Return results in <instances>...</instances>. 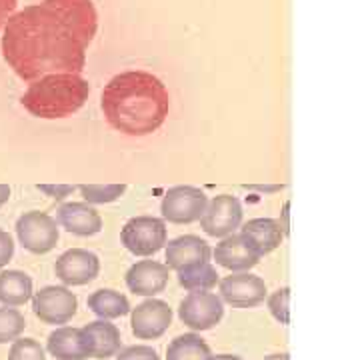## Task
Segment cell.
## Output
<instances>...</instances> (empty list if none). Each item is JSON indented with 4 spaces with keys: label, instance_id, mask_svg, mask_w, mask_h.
<instances>
[{
    "label": "cell",
    "instance_id": "cell-1",
    "mask_svg": "<svg viewBox=\"0 0 360 360\" xmlns=\"http://www.w3.org/2000/svg\"><path fill=\"white\" fill-rule=\"evenodd\" d=\"M96 28L92 0H42L8 18L2 56L28 82L58 72L80 75Z\"/></svg>",
    "mask_w": 360,
    "mask_h": 360
},
{
    "label": "cell",
    "instance_id": "cell-2",
    "mask_svg": "<svg viewBox=\"0 0 360 360\" xmlns=\"http://www.w3.org/2000/svg\"><path fill=\"white\" fill-rule=\"evenodd\" d=\"M106 122L127 136H148L165 124L170 96L162 80L146 70L116 75L103 90Z\"/></svg>",
    "mask_w": 360,
    "mask_h": 360
},
{
    "label": "cell",
    "instance_id": "cell-3",
    "mask_svg": "<svg viewBox=\"0 0 360 360\" xmlns=\"http://www.w3.org/2000/svg\"><path fill=\"white\" fill-rule=\"evenodd\" d=\"M90 94L89 80L80 75L58 72L34 80L20 98V104L37 118H66L78 112Z\"/></svg>",
    "mask_w": 360,
    "mask_h": 360
},
{
    "label": "cell",
    "instance_id": "cell-4",
    "mask_svg": "<svg viewBox=\"0 0 360 360\" xmlns=\"http://www.w3.org/2000/svg\"><path fill=\"white\" fill-rule=\"evenodd\" d=\"M124 248L136 257H153L167 245V224L155 217H134L120 232Z\"/></svg>",
    "mask_w": 360,
    "mask_h": 360
},
{
    "label": "cell",
    "instance_id": "cell-5",
    "mask_svg": "<svg viewBox=\"0 0 360 360\" xmlns=\"http://www.w3.org/2000/svg\"><path fill=\"white\" fill-rule=\"evenodd\" d=\"M16 234L20 245L32 255H46L56 246L60 232L58 224L46 212L30 210L16 220Z\"/></svg>",
    "mask_w": 360,
    "mask_h": 360
},
{
    "label": "cell",
    "instance_id": "cell-6",
    "mask_svg": "<svg viewBox=\"0 0 360 360\" xmlns=\"http://www.w3.org/2000/svg\"><path fill=\"white\" fill-rule=\"evenodd\" d=\"M208 198L200 188L194 186H174L170 188L160 205L162 219L172 224H191L200 220Z\"/></svg>",
    "mask_w": 360,
    "mask_h": 360
},
{
    "label": "cell",
    "instance_id": "cell-7",
    "mask_svg": "<svg viewBox=\"0 0 360 360\" xmlns=\"http://www.w3.org/2000/svg\"><path fill=\"white\" fill-rule=\"evenodd\" d=\"M78 300L65 286H44L32 296V310L44 324H66L77 314Z\"/></svg>",
    "mask_w": 360,
    "mask_h": 360
},
{
    "label": "cell",
    "instance_id": "cell-8",
    "mask_svg": "<svg viewBox=\"0 0 360 360\" xmlns=\"http://www.w3.org/2000/svg\"><path fill=\"white\" fill-rule=\"evenodd\" d=\"M180 321L193 330H210L217 326L224 316V307L220 296L212 295L208 290H198L184 296L179 309Z\"/></svg>",
    "mask_w": 360,
    "mask_h": 360
},
{
    "label": "cell",
    "instance_id": "cell-9",
    "mask_svg": "<svg viewBox=\"0 0 360 360\" xmlns=\"http://www.w3.org/2000/svg\"><path fill=\"white\" fill-rule=\"evenodd\" d=\"M243 222V206L236 196L219 194L214 196L200 217V226L208 236L224 238L236 231Z\"/></svg>",
    "mask_w": 360,
    "mask_h": 360
},
{
    "label": "cell",
    "instance_id": "cell-10",
    "mask_svg": "<svg viewBox=\"0 0 360 360\" xmlns=\"http://www.w3.org/2000/svg\"><path fill=\"white\" fill-rule=\"evenodd\" d=\"M220 300L229 302L234 309H252L264 302L266 284L264 281L250 272H234L219 281Z\"/></svg>",
    "mask_w": 360,
    "mask_h": 360
},
{
    "label": "cell",
    "instance_id": "cell-11",
    "mask_svg": "<svg viewBox=\"0 0 360 360\" xmlns=\"http://www.w3.org/2000/svg\"><path fill=\"white\" fill-rule=\"evenodd\" d=\"M172 324V309L168 302L158 298H148L141 302L130 314L132 335L141 340H155L160 338Z\"/></svg>",
    "mask_w": 360,
    "mask_h": 360
},
{
    "label": "cell",
    "instance_id": "cell-12",
    "mask_svg": "<svg viewBox=\"0 0 360 360\" xmlns=\"http://www.w3.org/2000/svg\"><path fill=\"white\" fill-rule=\"evenodd\" d=\"M54 272H56L58 281H63L68 286H84L98 276L101 260L90 250L72 248L58 257L56 264H54Z\"/></svg>",
    "mask_w": 360,
    "mask_h": 360
},
{
    "label": "cell",
    "instance_id": "cell-13",
    "mask_svg": "<svg viewBox=\"0 0 360 360\" xmlns=\"http://www.w3.org/2000/svg\"><path fill=\"white\" fill-rule=\"evenodd\" d=\"M210 246L200 236L184 234L167 245V269L168 270H188L210 260Z\"/></svg>",
    "mask_w": 360,
    "mask_h": 360
},
{
    "label": "cell",
    "instance_id": "cell-14",
    "mask_svg": "<svg viewBox=\"0 0 360 360\" xmlns=\"http://www.w3.org/2000/svg\"><path fill=\"white\" fill-rule=\"evenodd\" d=\"M168 284L167 264L156 260H141L127 272V286L139 296H155L162 292Z\"/></svg>",
    "mask_w": 360,
    "mask_h": 360
},
{
    "label": "cell",
    "instance_id": "cell-15",
    "mask_svg": "<svg viewBox=\"0 0 360 360\" xmlns=\"http://www.w3.org/2000/svg\"><path fill=\"white\" fill-rule=\"evenodd\" d=\"M260 255L246 243L240 234H229L214 248V260L222 269L232 272H245L255 269L260 260Z\"/></svg>",
    "mask_w": 360,
    "mask_h": 360
},
{
    "label": "cell",
    "instance_id": "cell-16",
    "mask_svg": "<svg viewBox=\"0 0 360 360\" xmlns=\"http://www.w3.org/2000/svg\"><path fill=\"white\" fill-rule=\"evenodd\" d=\"M58 222L77 236H94L103 231V219L86 202H66L58 208Z\"/></svg>",
    "mask_w": 360,
    "mask_h": 360
},
{
    "label": "cell",
    "instance_id": "cell-17",
    "mask_svg": "<svg viewBox=\"0 0 360 360\" xmlns=\"http://www.w3.org/2000/svg\"><path fill=\"white\" fill-rule=\"evenodd\" d=\"M46 348L54 359L58 360H84L90 359L89 340L82 333V328H72V326H60L56 328L49 340Z\"/></svg>",
    "mask_w": 360,
    "mask_h": 360
},
{
    "label": "cell",
    "instance_id": "cell-18",
    "mask_svg": "<svg viewBox=\"0 0 360 360\" xmlns=\"http://www.w3.org/2000/svg\"><path fill=\"white\" fill-rule=\"evenodd\" d=\"M240 236L257 250L260 257L276 250L284 238L281 222L274 219H252L240 229Z\"/></svg>",
    "mask_w": 360,
    "mask_h": 360
},
{
    "label": "cell",
    "instance_id": "cell-19",
    "mask_svg": "<svg viewBox=\"0 0 360 360\" xmlns=\"http://www.w3.org/2000/svg\"><path fill=\"white\" fill-rule=\"evenodd\" d=\"M82 333L89 340L92 359H110L120 350V330L108 321H96L86 324Z\"/></svg>",
    "mask_w": 360,
    "mask_h": 360
},
{
    "label": "cell",
    "instance_id": "cell-20",
    "mask_svg": "<svg viewBox=\"0 0 360 360\" xmlns=\"http://www.w3.org/2000/svg\"><path fill=\"white\" fill-rule=\"evenodd\" d=\"M32 296V281L22 270L0 272V302L4 307H22Z\"/></svg>",
    "mask_w": 360,
    "mask_h": 360
},
{
    "label": "cell",
    "instance_id": "cell-21",
    "mask_svg": "<svg viewBox=\"0 0 360 360\" xmlns=\"http://www.w3.org/2000/svg\"><path fill=\"white\" fill-rule=\"evenodd\" d=\"M89 309L103 321L120 319L130 312L129 298L110 288H101L89 296Z\"/></svg>",
    "mask_w": 360,
    "mask_h": 360
},
{
    "label": "cell",
    "instance_id": "cell-22",
    "mask_svg": "<svg viewBox=\"0 0 360 360\" xmlns=\"http://www.w3.org/2000/svg\"><path fill=\"white\" fill-rule=\"evenodd\" d=\"M210 348L198 335L176 336L167 348V360H206Z\"/></svg>",
    "mask_w": 360,
    "mask_h": 360
},
{
    "label": "cell",
    "instance_id": "cell-23",
    "mask_svg": "<svg viewBox=\"0 0 360 360\" xmlns=\"http://www.w3.org/2000/svg\"><path fill=\"white\" fill-rule=\"evenodd\" d=\"M179 283L180 286H184L191 292L212 290L219 284V274H217V269L210 262H202V264H198L194 269L180 270Z\"/></svg>",
    "mask_w": 360,
    "mask_h": 360
},
{
    "label": "cell",
    "instance_id": "cell-24",
    "mask_svg": "<svg viewBox=\"0 0 360 360\" xmlns=\"http://www.w3.org/2000/svg\"><path fill=\"white\" fill-rule=\"evenodd\" d=\"M78 191L90 205H108V202L118 200L124 194L127 186L124 184H106V186H103V184H82V186H78Z\"/></svg>",
    "mask_w": 360,
    "mask_h": 360
},
{
    "label": "cell",
    "instance_id": "cell-25",
    "mask_svg": "<svg viewBox=\"0 0 360 360\" xmlns=\"http://www.w3.org/2000/svg\"><path fill=\"white\" fill-rule=\"evenodd\" d=\"M25 316L13 307L0 309V345L13 342L25 333Z\"/></svg>",
    "mask_w": 360,
    "mask_h": 360
},
{
    "label": "cell",
    "instance_id": "cell-26",
    "mask_svg": "<svg viewBox=\"0 0 360 360\" xmlns=\"http://www.w3.org/2000/svg\"><path fill=\"white\" fill-rule=\"evenodd\" d=\"M8 360H46L44 348L34 338H16L8 352Z\"/></svg>",
    "mask_w": 360,
    "mask_h": 360
},
{
    "label": "cell",
    "instance_id": "cell-27",
    "mask_svg": "<svg viewBox=\"0 0 360 360\" xmlns=\"http://www.w3.org/2000/svg\"><path fill=\"white\" fill-rule=\"evenodd\" d=\"M288 302H290V290L288 288H281L276 292L269 296V309L272 316L281 324H288Z\"/></svg>",
    "mask_w": 360,
    "mask_h": 360
},
{
    "label": "cell",
    "instance_id": "cell-28",
    "mask_svg": "<svg viewBox=\"0 0 360 360\" xmlns=\"http://www.w3.org/2000/svg\"><path fill=\"white\" fill-rule=\"evenodd\" d=\"M116 360H160L156 350L153 347H146V345H136V347L124 348Z\"/></svg>",
    "mask_w": 360,
    "mask_h": 360
},
{
    "label": "cell",
    "instance_id": "cell-29",
    "mask_svg": "<svg viewBox=\"0 0 360 360\" xmlns=\"http://www.w3.org/2000/svg\"><path fill=\"white\" fill-rule=\"evenodd\" d=\"M14 255V243L13 236L8 232L0 231V269L6 266L11 262V258Z\"/></svg>",
    "mask_w": 360,
    "mask_h": 360
},
{
    "label": "cell",
    "instance_id": "cell-30",
    "mask_svg": "<svg viewBox=\"0 0 360 360\" xmlns=\"http://www.w3.org/2000/svg\"><path fill=\"white\" fill-rule=\"evenodd\" d=\"M14 11H16V0H0V30L8 22Z\"/></svg>",
    "mask_w": 360,
    "mask_h": 360
},
{
    "label": "cell",
    "instance_id": "cell-31",
    "mask_svg": "<svg viewBox=\"0 0 360 360\" xmlns=\"http://www.w3.org/2000/svg\"><path fill=\"white\" fill-rule=\"evenodd\" d=\"M42 193L51 194L54 200H63L66 194H70L75 191V186H49V184H44V186H39Z\"/></svg>",
    "mask_w": 360,
    "mask_h": 360
},
{
    "label": "cell",
    "instance_id": "cell-32",
    "mask_svg": "<svg viewBox=\"0 0 360 360\" xmlns=\"http://www.w3.org/2000/svg\"><path fill=\"white\" fill-rule=\"evenodd\" d=\"M11 198V186L8 184H0V206H4Z\"/></svg>",
    "mask_w": 360,
    "mask_h": 360
},
{
    "label": "cell",
    "instance_id": "cell-33",
    "mask_svg": "<svg viewBox=\"0 0 360 360\" xmlns=\"http://www.w3.org/2000/svg\"><path fill=\"white\" fill-rule=\"evenodd\" d=\"M206 360H243V359H238V356H232V354H217V356H208Z\"/></svg>",
    "mask_w": 360,
    "mask_h": 360
},
{
    "label": "cell",
    "instance_id": "cell-34",
    "mask_svg": "<svg viewBox=\"0 0 360 360\" xmlns=\"http://www.w3.org/2000/svg\"><path fill=\"white\" fill-rule=\"evenodd\" d=\"M264 360H290V356L288 354H270Z\"/></svg>",
    "mask_w": 360,
    "mask_h": 360
}]
</instances>
